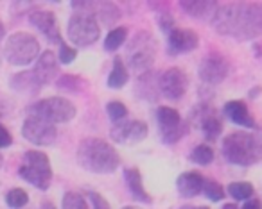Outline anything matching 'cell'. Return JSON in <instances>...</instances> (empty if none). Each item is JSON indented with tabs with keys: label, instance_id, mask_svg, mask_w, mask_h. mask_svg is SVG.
Masks as SVG:
<instances>
[{
	"label": "cell",
	"instance_id": "cell-1",
	"mask_svg": "<svg viewBox=\"0 0 262 209\" xmlns=\"http://www.w3.org/2000/svg\"><path fill=\"white\" fill-rule=\"evenodd\" d=\"M221 36L237 41H250L262 34V4L258 2H232L219 4L210 20Z\"/></svg>",
	"mask_w": 262,
	"mask_h": 209
},
{
	"label": "cell",
	"instance_id": "cell-2",
	"mask_svg": "<svg viewBox=\"0 0 262 209\" xmlns=\"http://www.w3.org/2000/svg\"><path fill=\"white\" fill-rule=\"evenodd\" d=\"M77 165L92 173H113L120 165L115 147L101 138H84L77 145Z\"/></svg>",
	"mask_w": 262,
	"mask_h": 209
},
{
	"label": "cell",
	"instance_id": "cell-3",
	"mask_svg": "<svg viewBox=\"0 0 262 209\" xmlns=\"http://www.w3.org/2000/svg\"><path fill=\"white\" fill-rule=\"evenodd\" d=\"M223 158L237 166H251L262 159V133L237 130L223 140Z\"/></svg>",
	"mask_w": 262,
	"mask_h": 209
},
{
	"label": "cell",
	"instance_id": "cell-4",
	"mask_svg": "<svg viewBox=\"0 0 262 209\" xmlns=\"http://www.w3.org/2000/svg\"><path fill=\"white\" fill-rule=\"evenodd\" d=\"M158 43L149 31H139L131 38L126 48L127 68H131L135 73H146L151 70L155 59H157Z\"/></svg>",
	"mask_w": 262,
	"mask_h": 209
},
{
	"label": "cell",
	"instance_id": "cell-5",
	"mask_svg": "<svg viewBox=\"0 0 262 209\" xmlns=\"http://www.w3.org/2000/svg\"><path fill=\"white\" fill-rule=\"evenodd\" d=\"M18 175L38 190H49L52 182V166L49 155L41 150H27L20 163Z\"/></svg>",
	"mask_w": 262,
	"mask_h": 209
},
{
	"label": "cell",
	"instance_id": "cell-6",
	"mask_svg": "<svg viewBox=\"0 0 262 209\" xmlns=\"http://www.w3.org/2000/svg\"><path fill=\"white\" fill-rule=\"evenodd\" d=\"M40 58V43L29 33H15L6 40L4 59L9 65L27 66Z\"/></svg>",
	"mask_w": 262,
	"mask_h": 209
},
{
	"label": "cell",
	"instance_id": "cell-7",
	"mask_svg": "<svg viewBox=\"0 0 262 209\" xmlns=\"http://www.w3.org/2000/svg\"><path fill=\"white\" fill-rule=\"evenodd\" d=\"M67 33L74 47H90L101 36V27L90 13H74L67 25Z\"/></svg>",
	"mask_w": 262,
	"mask_h": 209
},
{
	"label": "cell",
	"instance_id": "cell-8",
	"mask_svg": "<svg viewBox=\"0 0 262 209\" xmlns=\"http://www.w3.org/2000/svg\"><path fill=\"white\" fill-rule=\"evenodd\" d=\"M26 113H33V115H40L43 118H47L49 122H52L54 125L58 123H69L70 120L76 118L77 109L69 98L63 97H49L43 100L31 104L26 109Z\"/></svg>",
	"mask_w": 262,
	"mask_h": 209
},
{
	"label": "cell",
	"instance_id": "cell-9",
	"mask_svg": "<svg viewBox=\"0 0 262 209\" xmlns=\"http://www.w3.org/2000/svg\"><path fill=\"white\" fill-rule=\"evenodd\" d=\"M22 136L26 138L29 143L38 145V147H49L56 141L58 138V129L52 122L40 115H33L27 113L26 120L22 123Z\"/></svg>",
	"mask_w": 262,
	"mask_h": 209
},
{
	"label": "cell",
	"instance_id": "cell-10",
	"mask_svg": "<svg viewBox=\"0 0 262 209\" xmlns=\"http://www.w3.org/2000/svg\"><path fill=\"white\" fill-rule=\"evenodd\" d=\"M157 122L160 138L165 145H174L182 140L189 130V122H183L180 113L169 106H160L157 109Z\"/></svg>",
	"mask_w": 262,
	"mask_h": 209
},
{
	"label": "cell",
	"instance_id": "cell-11",
	"mask_svg": "<svg viewBox=\"0 0 262 209\" xmlns=\"http://www.w3.org/2000/svg\"><path fill=\"white\" fill-rule=\"evenodd\" d=\"M230 73V61L221 52H208L198 66V75L205 84H221Z\"/></svg>",
	"mask_w": 262,
	"mask_h": 209
},
{
	"label": "cell",
	"instance_id": "cell-12",
	"mask_svg": "<svg viewBox=\"0 0 262 209\" xmlns=\"http://www.w3.org/2000/svg\"><path fill=\"white\" fill-rule=\"evenodd\" d=\"M110 138L117 145H137L147 138V123L142 120H122L113 123Z\"/></svg>",
	"mask_w": 262,
	"mask_h": 209
},
{
	"label": "cell",
	"instance_id": "cell-13",
	"mask_svg": "<svg viewBox=\"0 0 262 209\" xmlns=\"http://www.w3.org/2000/svg\"><path fill=\"white\" fill-rule=\"evenodd\" d=\"M190 122H194L198 125V129L203 133L207 141H215L223 133V122L219 118L217 111L208 104H200L192 111Z\"/></svg>",
	"mask_w": 262,
	"mask_h": 209
},
{
	"label": "cell",
	"instance_id": "cell-14",
	"mask_svg": "<svg viewBox=\"0 0 262 209\" xmlns=\"http://www.w3.org/2000/svg\"><path fill=\"white\" fill-rule=\"evenodd\" d=\"M189 90V79L187 73L178 66L167 68L160 73V95H164L167 100H180Z\"/></svg>",
	"mask_w": 262,
	"mask_h": 209
},
{
	"label": "cell",
	"instance_id": "cell-15",
	"mask_svg": "<svg viewBox=\"0 0 262 209\" xmlns=\"http://www.w3.org/2000/svg\"><path fill=\"white\" fill-rule=\"evenodd\" d=\"M198 45H200V36L192 29L174 27V31L167 34V52L171 56L189 54V52L196 50Z\"/></svg>",
	"mask_w": 262,
	"mask_h": 209
},
{
	"label": "cell",
	"instance_id": "cell-16",
	"mask_svg": "<svg viewBox=\"0 0 262 209\" xmlns=\"http://www.w3.org/2000/svg\"><path fill=\"white\" fill-rule=\"evenodd\" d=\"M29 23L38 29L51 43H61V31H59L58 20L52 11H45V9H36V11L29 13Z\"/></svg>",
	"mask_w": 262,
	"mask_h": 209
},
{
	"label": "cell",
	"instance_id": "cell-17",
	"mask_svg": "<svg viewBox=\"0 0 262 209\" xmlns=\"http://www.w3.org/2000/svg\"><path fill=\"white\" fill-rule=\"evenodd\" d=\"M33 73L36 75L38 83L43 86V84H51L54 81H58V77L61 75L59 73V59L58 56L52 50H45L40 54V58L34 63Z\"/></svg>",
	"mask_w": 262,
	"mask_h": 209
},
{
	"label": "cell",
	"instance_id": "cell-18",
	"mask_svg": "<svg viewBox=\"0 0 262 209\" xmlns=\"http://www.w3.org/2000/svg\"><path fill=\"white\" fill-rule=\"evenodd\" d=\"M135 93L142 100L157 102L160 97V73H155L153 70L140 73L135 81Z\"/></svg>",
	"mask_w": 262,
	"mask_h": 209
},
{
	"label": "cell",
	"instance_id": "cell-19",
	"mask_svg": "<svg viewBox=\"0 0 262 209\" xmlns=\"http://www.w3.org/2000/svg\"><path fill=\"white\" fill-rule=\"evenodd\" d=\"M205 177L200 172H183L176 179V190L183 198H194L203 193Z\"/></svg>",
	"mask_w": 262,
	"mask_h": 209
},
{
	"label": "cell",
	"instance_id": "cell-20",
	"mask_svg": "<svg viewBox=\"0 0 262 209\" xmlns=\"http://www.w3.org/2000/svg\"><path fill=\"white\" fill-rule=\"evenodd\" d=\"M178 4L183 13L192 16L194 20H208V22L214 16L215 9L219 8L217 2H212V0H182Z\"/></svg>",
	"mask_w": 262,
	"mask_h": 209
},
{
	"label": "cell",
	"instance_id": "cell-21",
	"mask_svg": "<svg viewBox=\"0 0 262 209\" xmlns=\"http://www.w3.org/2000/svg\"><path fill=\"white\" fill-rule=\"evenodd\" d=\"M223 113L228 120H232L235 125H241V127H246V129H253L255 127V120L251 116L250 109L248 106L244 104L243 100H230L225 104L223 108Z\"/></svg>",
	"mask_w": 262,
	"mask_h": 209
},
{
	"label": "cell",
	"instance_id": "cell-22",
	"mask_svg": "<svg viewBox=\"0 0 262 209\" xmlns=\"http://www.w3.org/2000/svg\"><path fill=\"white\" fill-rule=\"evenodd\" d=\"M124 179H126L127 190H129L131 197L139 202H144V204H151L153 202V197L146 191V186L142 182V173L137 166H131V168L124 170Z\"/></svg>",
	"mask_w": 262,
	"mask_h": 209
},
{
	"label": "cell",
	"instance_id": "cell-23",
	"mask_svg": "<svg viewBox=\"0 0 262 209\" xmlns=\"http://www.w3.org/2000/svg\"><path fill=\"white\" fill-rule=\"evenodd\" d=\"M9 86H11V90L18 91V93L36 95L38 91H40L41 84L38 83L36 75H34L33 72H20V73L11 75V79H9Z\"/></svg>",
	"mask_w": 262,
	"mask_h": 209
},
{
	"label": "cell",
	"instance_id": "cell-24",
	"mask_svg": "<svg viewBox=\"0 0 262 209\" xmlns=\"http://www.w3.org/2000/svg\"><path fill=\"white\" fill-rule=\"evenodd\" d=\"M92 15L97 18V22H102V25L113 27L120 20V9L113 2H94Z\"/></svg>",
	"mask_w": 262,
	"mask_h": 209
},
{
	"label": "cell",
	"instance_id": "cell-25",
	"mask_svg": "<svg viewBox=\"0 0 262 209\" xmlns=\"http://www.w3.org/2000/svg\"><path fill=\"white\" fill-rule=\"evenodd\" d=\"M129 81V70L127 65L124 63L122 58H115L113 59V66L108 73V88L112 90H120L124 88Z\"/></svg>",
	"mask_w": 262,
	"mask_h": 209
},
{
	"label": "cell",
	"instance_id": "cell-26",
	"mask_svg": "<svg viewBox=\"0 0 262 209\" xmlns=\"http://www.w3.org/2000/svg\"><path fill=\"white\" fill-rule=\"evenodd\" d=\"M56 86L69 93H81L88 88V81H84L81 75H72V73H63L56 81Z\"/></svg>",
	"mask_w": 262,
	"mask_h": 209
},
{
	"label": "cell",
	"instance_id": "cell-27",
	"mask_svg": "<svg viewBox=\"0 0 262 209\" xmlns=\"http://www.w3.org/2000/svg\"><path fill=\"white\" fill-rule=\"evenodd\" d=\"M127 40V29L126 27H113L104 38V50L106 52H117V48H120Z\"/></svg>",
	"mask_w": 262,
	"mask_h": 209
},
{
	"label": "cell",
	"instance_id": "cell-28",
	"mask_svg": "<svg viewBox=\"0 0 262 209\" xmlns=\"http://www.w3.org/2000/svg\"><path fill=\"white\" fill-rule=\"evenodd\" d=\"M228 193L232 198H235V200H250L251 195H253V184L251 182H244V180H241V182H232L228 184Z\"/></svg>",
	"mask_w": 262,
	"mask_h": 209
},
{
	"label": "cell",
	"instance_id": "cell-29",
	"mask_svg": "<svg viewBox=\"0 0 262 209\" xmlns=\"http://www.w3.org/2000/svg\"><path fill=\"white\" fill-rule=\"evenodd\" d=\"M6 204L11 209H22L29 204V195L22 188H13L6 193Z\"/></svg>",
	"mask_w": 262,
	"mask_h": 209
},
{
	"label": "cell",
	"instance_id": "cell-30",
	"mask_svg": "<svg viewBox=\"0 0 262 209\" xmlns=\"http://www.w3.org/2000/svg\"><path fill=\"white\" fill-rule=\"evenodd\" d=\"M189 159L196 165H201V166H207L214 161V150H212L208 145H196L190 152Z\"/></svg>",
	"mask_w": 262,
	"mask_h": 209
},
{
	"label": "cell",
	"instance_id": "cell-31",
	"mask_svg": "<svg viewBox=\"0 0 262 209\" xmlns=\"http://www.w3.org/2000/svg\"><path fill=\"white\" fill-rule=\"evenodd\" d=\"M61 209H90V204L86 202V198L77 191H67L63 195L61 200Z\"/></svg>",
	"mask_w": 262,
	"mask_h": 209
},
{
	"label": "cell",
	"instance_id": "cell-32",
	"mask_svg": "<svg viewBox=\"0 0 262 209\" xmlns=\"http://www.w3.org/2000/svg\"><path fill=\"white\" fill-rule=\"evenodd\" d=\"M203 195L212 202H217V200H223L225 198V188L217 182V180H208L205 179V184H203Z\"/></svg>",
	"mask_w": 262,
	"mask_h": 209
},
{
	"label": "cell",
	"instance_id": "cell-33",
	"mask_svg": "<svg viewBox=\"0 0 262 209\" xmlns=\"http://www.w3.org/2000/svg\"><path fill=\"white\" fill-rule=\"evenodd\" d=\"M106 113H108L110 120H112L113 123H117V122H122L127 116V108L119 100H110L108 104H106Z\"/></svg>",
	"mask_w": 262,
	"mask_h": 209
},
{
	"label": "cell",
	"instance_id": "cell-34",
	"mask_svg": "<svg viewBox=\"0 0 262 209\" xmlns=\"http://www.w3.org/2000/svg\"><path fill=\"white\" fill-rule=\"evenodd\" d=\"M76 58H77L76 48H72L70 45H67L65 41H61V43H59V56H58L59 63H63V65H70Z\"/></svg>",
	"mask_w": 262,
	"mask_h": 209
},
{
	"label": "cell",
	"instance_id": "cell-35",
	"mask_svg": "<svg viewBox=\"0 0 262 209\" xmlns=\"http://www.w3.org/2000/svg\"><path fill=\"white\" fill-rule=\"evenodd\" d=\"M157 23H158V27L162 29V33H165V34H169L171 31H174V18H172L167 11H164V13H160V15H158Z\"/></svg>",
	"mask_w": 262,
	"mask_h": 209
},
{
	"label": "cell",
	"instance_id": "cell-36",
	"mask_svg": "<svg viewBox=\"0 0 262 209\" xmlns=\"http://www.w3.org/2000/svg\"><path fill=\"white\" fill-rule=\"evenodd\" d=\"M88 198L94 209H110V204L102 195H99L97 191H88Z\"/></svg>",
	"mask_w": 262,
	"mask_h": 209
},
{
	"label": "cell",
	"instance_id": "cell-37",
	"mask_svg": "<svg viewBox=\"0 0 262 209\" xmlns=\"http://www.w3.org/2000/svg\"><path fill=\"white\" fill-rule=\"evenodd\" d=\"M13 143V138H11V133L6 129L2 123H0V148H6Z\"/></svg>",
	"mask_w": 262,
	"mask_h": 209
},
{
	"label": "cell",
	"instance_id": "cell-38",
	"mask_svg": "<svg viewBox=\"0 0 262 209\" xmlns=\"http://www.w3.org/2000/svg\"><path fill=\"white\" fill-rule=\"evenodd\" d=\"M243 209H262V202L258 198H250V200L244 202Z\"/></svg>",
	"mask_w": 262,
	"mask_h": 209
},
{
	"label": "cell",
	"instance_id": "cell-39",
	"mask_svg": "<svg viewBox=\"0 0 262 209\" xmlns=\"http://www.w3.org/2000/svg\"><path fill=\"white\" fill-rule=\"evenodd\" d=\"M253 52H255V56H257V59H260L262 61V40L253 45Z\"/></svg>",
	"mask_w": 262,
	"mask_h": 209
},
{
	"label": "cell",
	"instance_id": "cell-40",
	"mask_svg": "<svg viewBox=\"0 0 262 209\" xmlns=\"http://www.w3.org/2000/svg\"><path fill=\"white\" fill-rule=\"evenodd\" d=\"M40 209H56V205L52 204L51 200H45V202H41V204H40Z\"/></svg>",
	"mask_w": 262,
	"mask_h": 209
},
{
	"label": "cell",
	"instance_id": "cell-41",
	"mask_svg": "<svg viewBox=\"0 0 262 209\" xmlns=\"http://www.w3.org/2000/svg\"><path fill=\"white\" fill-rule=\"evenodd\" d=\"M180 209H210L207 205H182Z\"/></svg>",
	"mask_w": 262,
	"mask_h": 209
},
{
	"label": "cell",
	"instance_id": "cell-42",
	"mask_svg": "<svg viewBox=\"0 0 262 209\" xmlns=\"http://www.w3.org/2000/svg\"><path fill=\"white\" fill-rule=\"evenodd\" d=\"M6 36V25L2 23V20H0V41H2V38Z\"/></svg>",
	"mask_w": 262,
	"mask_h": 209
},
{
	"label": "cell",
	"instance_id": "cell-43",
	"mask_svg": "<svg viewBox=\"0 0 262 209\" xmlns=\"http://www.w3.org/2000/svg\"><path fill=\"white\" fill-rule=\"evenodd\" d=\"M223 209H239V207H237L235 204H225L223 205Z\"/></svg>",
	"mask_w": 262,
	"mask_h": 209
},
{
	"label": "cell",
	"instance_id": "cell-44",
	"mask_svg": "<svg viewBox=\"0 0 262 209\" xmlns=\"http://www.w3.org/2000/svg\"><path fill=\"white\" fill-rule=\"evenodd\" d=\"M122 209H140V207H137V205H126V207H122Z\"/></svg>",
	"mask_w": 262,
	"mask_h": 209
},
{
	"label": "cell",
	"instance_id": "cell-45",
	"mask_svg": "<svg viewBox=\"0 0 262 209\" xmlns=\"http://www.w3.org/2000/svg\"><path fill=\"white\" fill-rule=\"evenodd\" d=\"M2 163H4V158H2V155H0V166H2Z\"/></svg>",
	"mask_w": 262,
	"mask_h": 209
}]
</instances>
